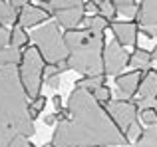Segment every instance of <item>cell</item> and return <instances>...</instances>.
I'll return each instance as SVG.
<instances>
[{"mask_svg":"<svg viewBox=\"0 0 157 147\" xmlns=\"http://www.w3.org/2000/svg\"><path fill=\"white\" fill-rule=\"evenodd\" d=\"M8 46H14L18 50H24L26 46H30V34L26 32V28L20 24H14L10 30V44Z\"/></svg>","mask_w":157,"mask_h":147,"instance_id":"cell-15","label":"cell"},{"mask_svg":"<svg viewBox=\"0 0 157 147\" xmlns=\"http://www.w3.org/2000/svg\"><path fill=\"white\" fill-rule=\"evenodd\" d=\"M52 105H54V109H56V111L64 109V107H62V97H60V96H54V97H52Z\"/></svg>","mask_w":157,"mask_h":147,"instance_id":"cell-34","label":"cell"},{"mask_svg":"<svg viewBox=\"0 0 157 147\" xmlns=\"http://www.w3.org/2000/svg\"><path fill=\"white\" fill-rule=\"evenodd\" d=\"M10 44V30L4 24H0V48H6Z\"/></svg>","mask_w":157,"mask_h":147,"instance_id":"cell-30","label":"cell"},{"mask_svg":"<svg viewBox=\"0 0 157 147\" xmlns=\"http://www.w3.org/2000/svg\"><path fill=\"white\" fill-rule=\"evenodd\" d=\"M18 12L8 4V0H0V24H8V22H16Z\"/></svg>","mask_w":157,"mask_h":147,"instance_id":"cell-23","label":"cell"},{"mask_svg":"<svg viewBox=\"0 0 157 147\" xmlns=\"http://www.w3.org/2000/svg\"><path fill=\"white\" fill-rule=\"evenodd\" d=\"M105 84V76H82L80 80H76V88L80 89H88V92H94L98 85Z\"/></svg>","mask_w":157,"mask_h":147,"instance_id":"cell-20","label":"cell"},{"mask_svg":"<svg viewBox=\"0 0 157 147\" xmlns=\"http://www.w3.org/2000/svg\"><path fill=\"white\" fill-rule=\"evenodd\" d=\"M139 97H157V70L147 68L139 84Z\"/></svg>","mask_w":157,"mask_h":147,"instance_id":"cell-13","label":"cell"},{"mask_svg":"<svg viewBox=\"0 0 157 147\" xmlns=\"http://www.w3.org/2000/svg\"><path fill=\"white\" fill-rule=\"evenodd\" d=\"M151 58L157 60V44H155V48H153V50H151Z\"/></svg>","mask_w":157,"mask_h":147,"instance_id":"cell-36","label":"cell"},{"mask_svg":"<svg viewBox=\"0 0 157 147\" xmlns=\"http://www.w3.org/2000/svg\"><path fill=\"white\" fill-rule=\"evenodd\" d=\"M50 147H56V145H52V143H50Z\"/></svg>","mask_w":157,"mask_h":147,"instance_id":"cell-40","label":"cell"},{"mask_svg":"<svg viewBox=\"0 0 157 147\" xmlns=\"http://www.w3.org/2000/svg\"><path fill=\"white\" fill-rule=\"evenodd\" d=\"M42 147H50V143H46V145H42Z\"/></svg>","mask_w":157,"mask_h":147,"instance_id":"cell-39","label":"cell"},{"mask_svg":"<svg viewBox=\"0 0 157 147\" xmlns=\"http://www.w3.org/2000/svg\"><path fill=\"white\" fill-rule=\"evenodd\" d=\"M50 18H52V12L48 10L44 4H32L30 2L28 6H24L22 10L18 12L16 24H20V26H24V28H34L42 22H48Z\"/></svg>","mask_w":157,"mask_h":147,"instance_id":"cell-8","label":"cell"},{"mask_svg":"<svg viewBox=\"0 0 157 147\" xmlns=\"http://www.w3.org/2000/svg\"><path fill=\"white\" fill-rule=\"evenodd\" d=\"M8 147H36V145L30 143V137H26V135H16L14 139L10 141V145H8Z\"/></svg>","mask_w":157,"mask_h":147,"instance_id":"cell-29","label":"cell"},{"mask_svg":"<svg viewBox=\"0 0 157 147\" xmlns=\"http://www.w3.org/2000/svg\"><path fill=\"white\" fill-rule=\"evenodd\" d=\"M60 77H62V68L58 64H46L44 66V80H46V85L52 89L60 88Z\"/></svg>","mask_w":157,"mask_h":147,"instance_id":"cell-18","label":"cell"},{"mask_svg":"<svg viewBox=\"0 0 157 147\" xmlns=\"http://www.w3.org/2000/svg\"><path fill=\"white\" fill-rule=\"evenodd\" d=\"M64 42L68 48V68L80 76H105L104 72V34L88 30H66Z\"/></svg>","mask_w":157,"mask_h":147,"instance_id":"cell-3","label":"cell"},{"mask_svg":"<svg viewBox=\"0 0 157 147\" xmlns=\"http://www.w3.org/2000/svg\"><path fill=\"white\" fill-rule=\"evenodd\" d=\"M28 104L18 66L0 68V147H8L16 135H36Z\"/></svg>","mask_w":157,"mask_h":147,"instance_id":"cell-2","label":"cell"},{"mask_svg":"<svg viewBox=\"0 0 157 147\" xmlns=\"http://www.w3.org/2000/svg\"><path fill=\"white\" fill-rule=\"evenodd\" d=\"M135 147H157V123L147 125L135 141Z\"/></svg>","mask_w":157,"mask_h":147,"instance_id":"cell-19","label":"cell"},{"mask_svg":"<svg viewBox=\"0 0 157 147\" xmlns=\"http://www.w3.org/2000/svg\"><path fill=\"white\" fill-rule=\"evenodd\" d=\"M84 8H86V12L98 14V8H100V4H98V2H94V0H90V2H84Z\"/></svg>","mask_w":157,"mask_h":147,"instance_id":"cell-33","label":"cell"},{"mask_svg":"<svg viewBox=\"0 0 157 147\" xmlns=\"http://www.w3.org/2000/svg\"><path fill=\"white\" fill-rule=\"evenodd\" d=\"M30 40L40 50L46 64H60L68 60V48L64 42V34L60 32L58 22H46L30 34Z\"/></svg>","mask_w":157,"mask_h":147,"instance_id":"cell-4","label":"cell"},{"mask_svg":"<svg viewBox=\"0 0 157 147\" xmlns=\"http://www.w3.org/2000/svg\"><path fill=\"white\" fill-rule=\"evenodd\" d=\"M141 125H139V119L137 121H133V123L129 125V127L125 129V137H127V141H129V143H135V141H137V137L141 135Z\"/></svg>","mask_w":157,"mask_h":147,"instance_id":"cell-27","label":"cell"},{"mask_svg":"<svg viewBox=\"0 0 157 147\" xmlns=\"http://www.w3.org/2000/svg\"><path fill=\"white\" fill-rule=\"evenodd\" d=\"M111 32H113L115 40H117L121 46H137V38H139V24L135 22H111L109 24Z\"/></svg>","mask_w":157,"mask_h":147,"instance_id":"cell-10","label":"cell"},{"mask_svg":"<svg viewBox=\"0 0 157 147\" xmlns=\"http://www.w3.org/2000/svg\"><path fill=\"white\" fill-rule=\"evenodd\" d=\"M56 22L60 24L64 30H76L80 28V24H84L86 20V8L84 6H74V8H66V10L56 12Z\"/></svg>","mask_w":157,"mask_h":147,"instance_id":"cell-11","label":"cell"},{"mask_svg":"<svg viewBox=\"0 0 157 147\" xmlns=\"http://www.w3.org/2000/svg\"><path fill=\"white\" fill-rule=\"evenodd\" d=\"M113 4L117 8V14H123V16H135L139 6L135 0H113Z\"/></svg>","mask_w":157,"mask_h":147,"instance_id":"cell-22","label":"cell"},{"mask_svg":"<svg viewBox=\"0 0 157 147\" xmlns=\"http://www.w3.org/2000/svg\"><path fill=\"white\" fill-rule=\"evenodd\" d=\"M38 2H40V4H46V2H48V0H38Z\"/></svg>","mask_w":157,"mask_h":147,"instance_id":"cell-37","label":"cell"},{"mask_svg":"<svg viewBox=\"0 0 157 147\" xmlns=\"http://www.w3.org/2000/svg\"><path fill=\"white\" fill-rule=\"evenodd\" d=\"M44 62L40 50L32 44L26 46L22 50V62L18 64V74L22 80L24 92H26L28 100H34L36 96L42 93V85H44Z\"/></svg>","mask_w":157,"mask_h":147,"instance_id":"cell-5","label":"cell"},{"mask_svg":"<svg viewBox=\"0 0 157 147\" xmlns=\"http://www.w3.org/2000/svg\"><path fill=\"white\" fill-rule=\"evenodd\" d=\"M139 119L145 125H155L157 123V107H145L139 109Z\"/></svg>","mask_w":157,"mask_h":147,"instance_id":"cell-26","label":"cell"},{"mask_svg":"<svg viewBox=\"0 0 157 147\" xmlns=\"http://www.w3.org/2000/svg\"><path fill=\"white\" fill-rule=\"evenodd\" d=\"M127 66H129V54H127L125 46H121L117 40L105 44V50H104V72H105V76H119Z\"/></svg>","mask_w":157,"mask_h":147,"instance_id":"cell-6","label":"cell"},{"mask_svg":"<svg viewBox=\"0 0 157 147\" xmlns=\"http://www.w3.org/2000/svg\"><path fill=\"white\" fill-rule=\"evenodd\" d=\"M98 14H101L104 18L109 20V22H113V20H115V16H117V8H115L113 0H104V2H100Z\"/></svg>","mask_w":157,"mask_h":147,"instance_id":"cell-24","label":"cell"},{"mask_svg":"<svg viewBox=\"0 0 157 147\" xmlns=\"http://www.w3.org/2000/svg\"><path fill=\"white\" fill-rule=\"evenodd\" d=\"M84 24H86V28L88 30H92V32H96V34H104V32L109 28V20L104 18L101 14H90L88 18L84 20Z\"/></svg>","mask_w":157,"mask_h":147,"instance_id":"cell-17","label":"cell"},{"mask_svg":"<svg viewBox=\"0 0 157 147\" xmlns=\"http://www.w3.org/2000/svg\"><path fill=\"white\" fill-rule=\"evenodd\" d=\"M44 6L52 12V16L60 10H66V8H74V6H84V0H48Z\"/></svg>","mask_w":157,"mask_h":147,"instance_id":"cell-21","label":"cell"},{"mask_svg":"<svg viewBox=\"0 0 157 147\" xmlns=\"http://www.w3.org/2000/svg\"><path fill=\"white\" fill-rule=\"evenodd\" d=\"M107 111H109V115L113 117V121L117 123V127L121 129L123 133H125V129L129 127L133 121L139 119V107H137V104L131 101V100H121V97H119L117 101H109Z\"/></svg>","mask_w":157,"mask_h":147,"instance_id":"cell-7","label":"cell"},{"mask_svg":"<svg viewBox=\"0 0 157 147\" xmlns=\"http://www.w3.org/2000/svg\"><path fill=\"white\" fill-rule=\"evenodd\" d=\"M22 62V50L14 46H6V48H0V68H6V66H18Z\"/></svg>","mask_w":157,"mask_h":147,"instance_id":"cell-16","label":"cell"},{"mask_svg":"<svg viewBox=\"0 0 157 147\" xmlns=\"http://www.w3.org/2000/svg\"><path fill=\"white\" fill-rule=\"evenodd\" d=\"M153 58H151V52L145 50V48H139L135 46L133 52L129 54V66L131 68H139V70H147L151 66Z\"/></svg>","mask_w":157,"mask_h":147,"instance_id":"cell-14","label":"cell"},{"mask_svg":"<svg viewBox=\"0 0 157 147\" xmlns=\"http://www.w3.org/2000/svg\"><path fill=\"white\" fill-rule=\"evenodd\" d=\"M66 119L58 121L52 133L56 147H123L129 145L125 133L117 127L105 105H101L92 92L74 88L68 96Z\"/></svg>","mask_w":157,"mask_h":147,"instance_id":"cell-1","label":"cell"},{"mask_svg":"<svg viewBox=\"0 0 157 147\" xmlns=\"http://www.w3.org/2000/svg\"><path fill=\"white\" fill-rule=\"evenodd\" d=\"M46 104H48V100L42 96V93H40V96H36L34 100H30V107L34 109V111H38V113H40V111H44Z\"/></svg>","mask_w":157,"mask_h":147,"instance_id":"cell-28","label":"cell"},{"mask_svg":"<svg viewBox=\"0 0 157 147\" xmlns=\"http://www.w3.org/2000/svg\"><path fill=\"white\" fill-rule=\"evenodd\" d=\"M143 74H145V70L135 68L133 72H125V74L115 76V85H117V93L121 100H131L133 96H137Z\"/></svg>","mask_w":157,"mask_h":147,"instance_id":"cell-9","label":"cell"},{"mask_svg":"<svg viewBox=\"0 0 157 147\" xmlns=\"http://www.w3.org/2000/svg\"><path fill=\"white\" fill-rule=\"evenodd\" d=\"M141 30L143 36H147V38H155L157 40V26H145V28H139Z\"/></svg>","mask_w":157,"mask_h":147,"instance_id":"cell-32","label":"cell"},{"mask_svg":"<svg viewBox=\"0 0 157 147\" xmlns=\"http://www.w3.org/2000/svg\"><path fill=\"white\" fill-rule=\"evenodd\" d=\"M30 2H32V0H8V4H10V6L14 8L16 12H20V10H22L24 6H28Z\"/></svg>","mask_w":157,"mask_h":147,"instance_id":"cell-31","label":"cell"},{"mask_svg":"<svg viewBox=\"0 0 157 147\" xmlns=\"http://www.w3.org/2000/svg\"><path fill=\"white\" fill-rule=\"evenodd\" d=\"M94 2H98V4H100V2H104V0H94Z\"/></svg>","mask_w":157,"mask_h":147,"instance_id":"cell-38","label":"cell"},{"mask_svg":"<svg viewBox=\"0 0 157 147\" xmlns=\"http://www.w3.org/2000/svg\"><path fill=\"white\" fill-rule=\"evenodd\" d=\"M92 96L96 97L101 105H105V107H107V105H109V101H111V89L107 88L105 84H101V85H98V88L92 92Z\"/></svg>","mask_w":157,"mask_h":147,"instance_id":"cell-25","label":"cell"},{"mask_svg":"<svg viewBox=\"0 0 157 147\" xmlns=\"http://www.w3.org/2000/svg\"><path fill=\"white\" fill-rule=\"evenodd\" d=\"M133 18L139 24V28L157 26V0H141Z\"/></svg>","mask_w":157,"mask_h":147,"instance_id":"cell-12","label":"cell"},{"mask_svg":"<svg viewBox=\"0 0 157 147\" xmlns=\"http://www.w3.org/2000/svg\"><path fill=\"white\" fill-rule=\"evenodd\" d=\"M44 123H46V125H56V123H58L56 113H50V115H46V117H44Z\"/></svg>","mask_w":157,"mask_h":147,"instance_id":"cell-35","label":"cell"}]
</instances>
